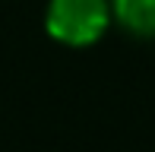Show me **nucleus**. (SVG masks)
Segmentation results:
<instances>
[{
	"label": "nucleus",
	"instance_id": "nucleus-2",
	"mask_svg": "<svg viewBox=\"0 0 155 152\" xmlns=\"http://www.w3.org/2000/svg\"><path fill=\"white\" fill-rule=\"evenodd\" d=\"M111 19L136 38H155V0H108Z\"/></svg>",
	"mask_w": 155,
	"mask_h": 152
},
{
	"label": "nucleus",
	"instance_id": "nucleus-1",
	"mask_svg": "<svg viewBox=\"0 0 155 152\" xmlns=\"http://www.w3.org/2000/svg\"><path fill=\"white\" fill-rule=\"evenodd\" d=\"M108 0H48L45 29L54 41L67 48H89L111 29Z\"/></svg>",
	"mask_w": 155,
	"mask_h": 152
}]
</instances>
